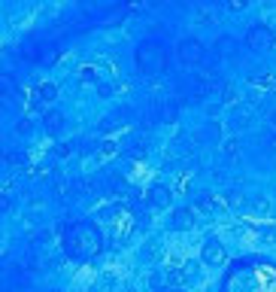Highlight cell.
Here are the masks:
<instances>
[{
	"instance_id": "obj_1",
	"label": "cell",
	"mask_w": 276,
	"mask_h": 292,
	"mask_svg": "<svg viewBox=\"0 0 276 292\" xmlns=\"http://www.w3.org/2000/svg\"><path fill=\"white\" fill-rule=\"evenodd\" d=\"M64 244H67V256L73 262H94L100 256V232L94 222H73L67 225V235H64Z\"/></svg>"
},
{
	"instance_id": "obj_2",
	"label": "cell",
	"mask_w": 276,
	"mask_h": 292,
	"mask_svg": "<svg viewBox=\"0 0 276 292\" xmlns=\"http://www.w3.org/2000/svg\"><path fill=\"white\" fill-rule=\"evenodd\" d=\"M273 43H276V37L267 24H252L246 30V49H252V52H270Z\"/></svg>"
},
{
	"instance_id": "obj_3",
	"label": "cell",
	"mask_w": 276,
	"mask_h": 292,
	"mask_svg": "<svg viewBox=\"0 0 276 292\" xmlns=\"http://www.w3.org/2000/svg\"><path fill=\"white\" fill-rule=\"evenodd\" d=\"M201 259L207 262V265H222L225 259H228V253H225V244L222 241H216V238H210L207 244H204V253H201Z\"/></svg>"
},
{
	"instance_id": "obj_4",
	"label": "cell",
	"mask_w": 276,
	"mask_h": 292,
	"mask_svg": "<svg viewBox=\"0 0 276 292\" xmlns=\"http://www.w3.org/2000/svg\"><path fill=\"white\" fill-rule=\"evenodd\" d=\"M170 198H173V189L155 186V189L146 195V204H149V210H167V207H170Z\"/></svg>"
},
{
	"instance_id": "obj_5",
	"label": "cell",
	"mask_w": 276,
	"mask_h": 292,
	"mask_svg": "<svg viewBox=\"0 0 276 292\" xmlns=\"http://www.w3.org/2000/svg\"><path fill=\"white\" fill-rule=\"evenodd\" d=\"M191 225H194V210H191V207L173 210V216H170V229H173V232H188Z\"/></svg>"
},
{
	"instance_id": "obj_6",
	"label": "cell",
	"mask_w": 276,
	"mask_h": 292,
	"mask_svg": "<svg viewBox=\"0 0 276 292\" xmlns=\"http://www.w3.org/2000/svg\"><path fill=\"white\" fill-rule=\"evenodd\" d=\"M179 58H182V64H194V61L204 58V46H201L198 40H185V43L179 46Z\"/></svg>"
},
{
	"instance_id": "obj_7",
	"label": "cell",
	"mask_w": 276,
	"mask_h": 292,
	"mask_svg": "<svg viewBox=\"0 0 276 292\" xmlns=\"http://www.w3.org/2000/svg\"><path fill=\"white\" fill-rule=\"evenodd\" d=\"M43 122H46V131H49V134H58V131L64 128V116H61L58 110H49Z\"/></svg>"
},
{
	"instance_id": "obj_8",
	"label": "cell",
	"mask_w": 276,
	"mask_h": 292,
	"mask_svg": "<svg viewBox=\"0 0 276 292\" xmlns=\"http://www.w3.org/2000/svg\"><path fill=\"white\" fill-rule=\"evenodd\" d=\"M36 98H40L43 104H52V101L58 98V85H55V82H43V85H36Z\"/></svg>"
},
{
	"instance_id": "obj_9",
	"label": "cell",
	"mask_w": 276,
	"mask_h": 292,
	"mask_svg": "<svg viewBox=\"0 0 276 292\" xmlns=\"http://www.w3.org/2000/svg\"><path fill=\"white\" fill-rule=\"evenodd\" d=\"M246 3H249V0H225V6H228L231 12H240V9H246Z\"/></svg>"
},
{
	"instance_id": "obj_10",
	"label": "cell",
	"mask_w": 276,
	"mask_h": 292,
	"mask_svg": "<svg viewBox=\"0 0 276 292\" xmlns=\"http://www.w3.org/2000/svg\"><path fill=\"white\" fill-rule=\"evenodd\" d=\"M70 152H73V149H70V143H58V149H55V155H58V158H67Z\"/></svg>"
},
{
	"instance_id": "obj_11",
	"label": "cell",
	"mask_w": 276,
	"mask_h": 292,
	"mask_svg": "<svg viewBox=\"0 0 276 292\" xmlns=\"http://www.w3.org/2000/svg\"><path fill=\"white\" fill-rule=\"evenodd\" d=\"M115 152H119V149H115V143H103V149H100V155H103V158H112Z\"/></svg>"
},
{
	"instance_id": "obj_12",
	"label": "cell",
	"mask_w": 276,
	"mask_h": 292,
	"mask_svg": "<svg viewBox=\"0 0 276 292\" xmlns=\"http://www.w3.org/2000/svg\"><path fill=\"white\" fill-rule=\"evenodd\" d=\"M198 207H201V210H207V213H210V210H213V201H210V198H207V195H198Z\"/></svg>"
},
{
	"instance_id": "obj_13",
	"label": "cell",
	"mask_w": 276,
	"mask_h": 292,
	"mask_svg": "<svg viewBox=\"0 0 276 292\" xmlns=\"http://www.w3.org/2000/svg\"><path fill=\"white\" fill-rule=\"evenodd\" d=\"M185 277H198V262H185Z\"/></svg>"
},
{
	"instance_id": "obj_14",
	"label": "cell",
	"mask_w": 276,
	"mask_h": 292,
	"mask_svg": "<svg viewBox=\"0 0 276 292\" xmlns=\"http://www.w3.org/2000/svg\"><path fill=\"white\" fill-rule=\"evenodd\" d=\"M237 146H240L237 140H228V143H225V155H237Z\"/></svg>"
},
{
	"instance_id": "obj_15",
	"label": "cell",
	"mask_w": 276,
	"mask_h": 292,
	"mask_svg": "<svg viewBox=\"0 0 276 292\" xmlns=\"http://www.w3.org/2000/svg\"><path fill=\"white\" fill-rule=\"evenodd\" d=\"M82 82H94V70H91V67L82 70Z\"/></svg>"
},
{
	"instance_id": "obj_16",
	"label": "cell",
	"mask_w": 276,
	"mask_h": 292,
	"mask_svg": "<svg viewBox=\"0 0 276 292\" xmlns=\"http://www.w3.org/2000/svg\"><path fill=\"white\" fill-rule=\"evenodd\" d=\"M55 292H61V289H55Z\"/></svg>"
},
{
	"instance_id": "obj_17",
	"label": "cell",
	"mask_w": 276,
	"mask_h": 292,
	"mask_svg": "<svg viewBox=\"0 0 276 292\" xmlns=\"http://www.w3.org/2000/svg\"><path fill=\"white\" fill-rule=\"evenodd\" d=\"M273 149H276V146H273Z\"/></svg>"
}]
</instances>
